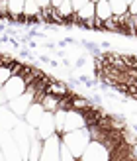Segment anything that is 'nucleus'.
I'll return each instance as SVG.
<instances>
[{"label":"nucleus","instance_id":"1","mask_svg":"<svg viewBox=\"0 0 137 161\" xmlns=\"http://www.w3.org/2000/svg\"><path fill=\"white\" fill-rule=\"evenodd\" d=\"M61 140L69 146V149L75 153L76 159L82 157V153L86 151V147L90 146V132H88V126L86 128H80V130H75V132H67V134H63L61 136Z\"/></svg>","mask_w":137,"mask_h":161},{"label":"nucleus","instance_id":"2","mask_svg":"<svg viewBox=\"0 0 137 161\" xmlns=\"http://www.w3.org/2000/svg\"><path fill=\"white\" fill-rule=\"evenodd\" d=\"M110 159H112V149L108 146H104L102 142L92 140L78 161H110Z\"/></svg>","mask_w":137,"mask_h":161},{"label":"nucleus","instance_id":"3","mask_svg":"<svg viewBox=\"0 0 137 161\" xmlns=\"http://www.w3.org/2000/svg\"><path fill=\"white\" fill-rule=\"evenodd\" d=\"M28 80H26V77L24 75H14L10 80H8L6 85H2V91H4V96H6V100L10 102V100H14L16 96H20V94H24L28 91Z\"/></svg>","mask_w":137,"mask_h":161},{"label":"nucleus","instance_id":"4","mask_svg":"<svg viewBox=\"0 0 137 161\" xmlns=\"http://www.w3.org/2000/svg\"><path fill=\"white\" fill-rule=\"evenodd\" d=\"M39 161H61V134H53L43 142V151Z\"/></svg>","mask_w":137,"mask_h":161},{"label":"nucleus","instance_id":"5","mask_svg":"<svg viewBox=\"0 0 137 161\" xmlns=\"http://www.w3.org/2000/svg\"><path fill=\"white\" fill-rule=\"evenodd\" d=\"M86 126H88V120H86L84 112L75 110V108L67 110V120H65V130H63V134L75 132V130H80V128H86Z\"/></svg>","mask_w":137,"mask_h":161},{"label":"nucleus","instance_id":"6","mask_svg":"<svg viewBox=\"0 0 137 161\" xmlns=\"http://www.w3.org/2000/svg\"><path fill=\"white\" fill-rule=\"evenodd\" d=\"M37 130V138H41L43 142L47 138H51L53 134H57V126H55V112H45L39 126L35 128Z\"/></svg>","mask_w":137,"mask_h":161},{"label":"nucleus","instance_id":"7","mask_svg":"<svg viewBox=\"0 0 137 161\" xmlns=\"http://www.w3.org/2000/svg\"><path fill=\"white\" fill-rule=\"evenodd\" d=\"M43 114H45V108H43V104L41 102H34L29 106V110L26 112V116H24V120L29 124V126H34V128H37L39 126V122H41V118H43Z\"/></svg>","mask_w":137,"mask_h":161},{"label":"nucleus","instance_id":"8","mask_svg":"<svg viewBox=\"0 0 137 161\" xmlns=\"http://www.w3.org/2000/svg\"><path fill=\"white\" fill-rule=\"evenodd\" d=\"M72 18H76L78 22H84V24H94V22H96V4H94V2L84 4L80 10L75 12V16H72Z\"/></svg>","mask_w":137,"mask_h":161},{"label":"nucleus","instance_id":"9","mask_svg":"<svg viewBox=\"0 0 137 161\" xmlns=\"http://www.w3.org/2000/svg\"><path fill=\"white\" fill-rule=\"evenodd\" d=\"M112 16H114V12H112L110 0H100V2H96V18H98L100 22L110 20Z\"/></svg>","mask_w":137,"mask_h":161},{"label":"nucleus","instance_id":"10","mask_svg":"<svg viewBox=\"0 0 137 161\" xmlns=\"http://www.w3.org/2000/svg\"><path fill=\"white\" fill-rule=\"evenodd\" d=\"M41 104H43L45 112H55V110H59V106H61V96L53 94V92H45L43 98H41Z\"/></svg>","mask_w":137,"mask_h":161},{"label":"nucleus","instance_id":"11","mask_svg":"<svg viewBox=\"0 0 137 161\" xmlns=\"http://www.w3.org/2000/svg\"><path fill=\"white\" fill-rule=\"evenodd\" d=\"M41 151H43V140L41 138H31L28 161H39L41 159Z\"/></svg>","mask_w":137,"mask_h":161},{"label":"nucleus","instance_id":"12","mask_svg":"<svg viewBox=\"0 0 137 161\" xmlns=\"http://www.w3.org/2000/svg\"><path fill=\"white\" fill-rule=\"evenodd\" d=\"M24 16H26V18H41V6H39L35 0H26Z\"/></svg>","mask_w":137,"mask_h":161},{"label":"nucleus","instance_id":"13","mask_svg":"<svg viewBox=\"0 0 137 161\" xmlns=\"http://www.w3.org/2000/svg\"><path fill=\"white\" fill-rule=\"evenodd\" d=\"M24 6H26V0H8V14L18 20L20 16H24Z\"/></svg>","mask_w":137,"mask_h":161},{"label":"nucleus","instance_id":"14","mask_svg":"<svg viewBox=\"0 0 137 161\" xmlns=\"http://www.w3.org/2000/svg\"><path fill=\"white\" fill-rule=\"evenodd\" d=\"M112 4V12L114 16H124L129 12V4H127V0H110Z\"/></svg>","mask_w":137,"mask_h":161},{"label":"nucleus","instance_id":"15","mask_svg":"<svg viewBox=\"0 0 137 161\" xmlns=\"http://www.w3.org/2000/svg\"><path fill=\"white\" fill-rule=\"evenodd\" d=\"M16 75V71H14V67L12 65H6V63H2L0 61V86L2 85H6L8 80H10L12 77Z\"/></svg>","mask_w":137,"mask_h":161},{"label":"nucleus","instance_id":"16","mask_svg":"<svg viewBox=\"0 0 137 161\" xmlns=\"http://www.w3.org/2000/svg\"><path fill=\"white\" fill-rule=\"evenodd\" d=\"M65 120H67V110L59 108L55 110V126H57V134L63 136V130H65Z\"/></svg>","mask_w":137,"mask_h":161},{"label":"nucleus","instance_id":"17","mask_svg":"<svg viewBox=\"0 0 137 161\" xmlns=\"http://www.w3.org/2000/svg\"><path fill=\"white\" fill-rule=\"evenodd\" d=\"M57 12L63 16V20H71L72 16H75V8H72V2L71 0H65L59 8H57Z\"/></svg>","mask_w":137,"mask_h":161},{"label":"nucleus","instance_id":"18","mask_svg":"<svg viewBox=\"0 0 137 161\" xmlns=\"http://www.w3.org/2000/svg\"><path fill=\"white\" fill-rule=\"evenodd\" d=\"M71 2H72V8H75V12H76V10H80V8H82L84 4L92 2V0H71Z\"/></svg>","mask_w":137,"mask_h":161},{"label":"nucleus","instance_id":"19","mask_svg":"<svg viewBox=\"0 0 137 161\" xmlns=\"http://www.w3.org/2000/svg\"><path fill=\"white\" fill-rule=\"evenodd\" d=\"M129 14L131 16H137V0H133V2L129 4Z\"/></svg>","mask_w":137,"mask_h":161},{"label":"nucleus","instance_id":"20","mask_svg":"<svg viewBox=\"0 0 137 161\" xmlns=\"http://www.w3.org/2000/svg\"><path fill=\"white\" fill-rule=\"evenodd\" d=\"M35 2L41 6V10H43V8H49V6H51V0H35Z\"/></svg>","mask_w":137,"mask_h":161},{"label":"nucleus","instance_id":"21","mask_svg":"<svg viewBox=\"0 0 137 161\" xmlns=\"http://www.w3.org/2000/svg\"><path fill=\"white\" fill-rule=\"evenodd\" d=\"M0 104H8L6 96H4V91H2V86H0Z\"/></svg>","mask_w":137,"mask_h":161},{"label":"nucleus","instance_id":"22","mask_svg":"<svg viewBox=\"0 0 137 161\" xmlns=\"http://www.w3.org/2000/svg\"><path fill=\"white\" fill-rule=\"evenodd\" d=\"M63 2H65V0H51V6H53V8H59Z\"/></svg>","mask_w":137,"mask_h":161},{"label":"nucleus","instance_id":"23","mask_svg":"<svg viewBox=\"0 0 137 161\" xmlns=\"http://www.w3.org/2000/svg\"><path fill=\"white\" fill-rule=\"evenodd\" d=\"M0 161H6V153H4L2 147H0Z\"/></svg>","mask_w":137,"mask_h":161},{"label":"nucleus","instance_id":"24","mask_svg":"<svg viewBox=\"0 0 137 161\" xmlns=\"http://www.w3.org/2000/svg\"><path fill=\"white\" fill-rule=\"evenodd\" d=\"M131 2H133V0H127V4H131Z\"/></svg>","mask_w":137,"mask_h":161},{"label":"nucleus","instance_id":"25","mask_svg":"<svg viewBox=\"0 0 137 161\" xmlns=\"http://www.w3.org/2000/svg\"><path fill=\"white\" fill-rule=\"evenodd\" d=\"M92 2H94V4H96V2H100V0H92Z\"/></svg>","mask_w":137,"mask_h":161}]
</instances>
